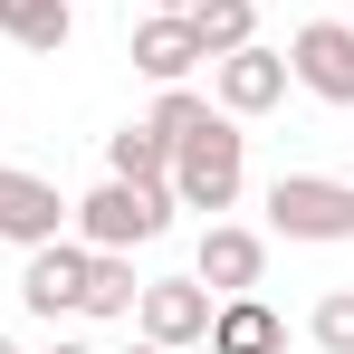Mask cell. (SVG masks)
<instances>
[{"label":"cell","instance_id":"obj_3","mask_svg":"<svg viewBox=\"0 0 354 354\" xmlns=\"http://www.w3.org/2000/svg\"><path fill=\"white\" fill-rule=\"evenodd\" d=\"M268 230L306 239V249H345L354 239V182H335V173H278L268 182Z\"/></svg>","mask_w":354,"mask_h":354},{"label":"cell","instance_id":"obj_21","mask_svg":"<svg viewBox=\"0 0 354 354\" xmlns=\"http://www.w3.org/2000/svg\"><path fill=\"white\" fill-rule=\"evenodd\" d=\"M134 354H173V345H134Z\"/></svg>","mask_w":354,"mask_h":354},{"label":"cell","instance_id":"obj_19","mask_svg":"<svg viewBox=\"0 0 354 354\" xmlns=\"http://www.w3.org/2000/svg\"><path fill=\"white\" fill-rule=\"evenodd\" d=\"M144 10H192V0H144Z\"/></svg>","mask_w":354,"mask_h":354},{"label":"cell","instance_id":"obj_8","mask_svg":"<svg viewBox=\"0 0 354 354\" xmlns=\"http://www.w3.org/2000/svg\"><path fill=\"white\" fill-rule=\"evenodd\" d=\"M192 278H201L211 297H249L259 278H268V239L239 230V221H211V230H201V249H192Z\"/></svg>","mask_w":354,"mask_h":354},{"label":"cell","instance_id":"obj_6","mask_svg":"<svg viewBox=\"0 0 354 354\" xmlns=\"http://www.w3.org/2000/svg\"><path fill=\"white\" fill-rule=\"evenodd\" d=\"M211 306H221V297L201 288V278H153V288L134 297V326H144V345L192 354L201 335H211Z\"/></svg>","mask_w":354,"mask_h":354},{"label":"cell","instance_id":"obj_9","mask_svg":"<svg viewBox=\"0 0 354 354\" xmlns=\"http://www.w3.org/2000/svg\"><path fill=\"white\" fill-rule=\"evenodd\" d=\"M67 230V201L48 173H19V163H0V239L10 249H39V239Z\"/></svg>","mask_w":354,"mask_h":354},{"label":"cell","instance_id":"obj_14","mask_svg":"<svg viewBox=\"0 0 354 354\" xmlns=\"http://www.w3.org/2000/svg\"><path fill=\"white\" fill-rule=\"evenodd\" d=\"M106 173L115 182H163V192H173V144H163L153 124H115V134H106Z\"/></svg>","mask_w":354,"mask_h":354},{"label":"cell","instance_id":"obj_12","mask_svg":"<svg viewBox=\"0 0 354 354\" xmlns=\"http://www.w3.org/2000/svg\"><path fill=\"white\" fill-rule=\"evenodd\" d=\"M0 39H19L29 58H58L77 39V0H0Z\"/></svg>","mask_w":354,"mask_h":354},{"label":"cell","instance_id":"obj_20","mask_svg":"<svg viewBox=\"0 0 354 354\" xmlns=\"http://www.w3.org/2000/svg\"><path fill=\"white\" fill-rule=\"evenodd\" d=\"M0 354H29V345H10V335H0Z\"/></svg>","mask_w":354,"mask_h":354},{"label":"cell","instance_id":"obj_7","mask_svg":"<svg viewBox=\"0 0 354 354\" xmlns=\"http://www.w3.org/2000/svg\"><path fill=\"white\" fill-rule=\"evenodd\" d=\"M77 297H86V239H39L19 268V306L58 326V316H77Z\"/></svg>","mask_w":354,"mask_h":354},{"label":"cell","instance_id":"obj_11","mask_svg":"<svg viewBox=\"0 0 354 354\" xmlns=\"http://www.w3.org/2000/svg\"><path fill=\"white\" fill-rule=\"evenodd\" d=\"M134 67H144L153 86H182V77L201 67V39H192V19H182V10H153V19L134 29Z\"/></svg>","mask_w":354,"mask_h":354},{"label":"cell","instance_id":"obj_15","mask_svg":"<svg viewBox=\"0 0 354 354\" xmlns=\"http://www.w3.org/2000/svg\"><path fill=\"white\" fill-rule=\"evenodd\" d=\"M182 19H192L201 58H230V48H249V39H259V0H192Z\"/></svg>","mask_w":354,"mask_h":354},{"label":"cell","instance_id":"obj_17","mask_svg":"<svg viewBox=\"0 0 354 354\" xmlns=\"http://www.w3.org/2000/svg\"><path fill=\"white\" fill-rule=\"evenodd\" d=\"M306 335H316V354H354V288H326V297H316Z\"/></svg>","mask_w":354,"mask_h":354},{"label":"cell","instance_id":"obj_5","mask_svg":"<svg viewBox=\"0 0 354 354\" xmlns=\"http://www.w3.org/2000/svg\"><path fill=\"white\" fill-rule=\"evenodd\" d=\"M288 48H230V58H211V106L221 115H268V106H288Z\"/></svg>","mask_w":354,"mask_h":354},{"label":"cell","instance_id":"obj_18","mask_svg":"<svg viewBox=\"0 0 354 354\" xmlns=\"http://www.w3.org/2000/svg\"><path fill=\"white\" fill-rule=\"evenodd\" d=\"M48 354H96V345H86V335H58V345H48Z\"/></svg>","mask_w":354,"mask_h":354},{"label":"cell","instance_id":"obj_10","mask_svg":"<svg viewBox=\"0 0 354 354\" xmlns=\"http://www.w3.org/2000/svg\"><path fill=\"white\" fill-rule=\"evenodd\" d=\"M201 345H211V354H288V316H278L259 288H249V297H221Z\"/></svg>","mask_w":354,"mask_h":354},{"label":"cell","instance_id":"obj_13","mask_svg":"<svg viewBox=\"0 0 354 354\" xmlns=\"http://www.w3.org/2000/svg\"><path fill=\"white\" fill-rule=\"evenodd\" d=\"M134 297H144L134 249H86V297H77V316H134Z\"/></svg>","mask_w":354,"mask_h":354},{"label":"cell","instance_id":"obj_2","mask_svg":"<svg viewBox=\"0 0 354 354\" xmlns=\"http://www.w3.org/2000/svg\"><path fill=\"white\" fill-rule=\"evenodd\" d=\"M67 211H77V239H86V249H144V239H163L173 230V192H163V182H96V192H86V201H67Z\"/></svg>","mask_w":354,"mask_h":354},{"label":"cell","instance_id":"obj_16","mask_svg":"<svg viewBox=\"0 0 354 354\" xmlns=\"http://www.w3.org/2000/svg\"><path fill=\"white\" fill-rule=\"evenodd\" d=\"M221 115V106H211V96H192V86H163V106H153V134H163V144H192V134H201V124Z\"/></svg>","mask_w":354,"mask_h":354},{"label":"cell","instance_id":"obj_4","mask_svg":"<svg viewBox=\"0 0 354 354\" xmlns=\"http://www.w3.org/2000/svg\"><path fill=\"white\" fill-rule=\"evenodd\" d=\"M288 77L316 106H354V19H306L288 39Z\"/></svg>","mask_w":354,"mask_h":354},{"label":"cell","instance_id":"obj_1","mask_svg":"<svg viewBox=\"0 0 354 354\" xmlns=\"http://www.w3.org/2000/svg\"><path fill=\"white\" fill-rule=\"evenodd\" d=\"M239 182H249V134H239V115H211L192 144H173V201L182 211H230Z\"/></svg>","mask_w":354,"mask_h":354}]
</instances>
